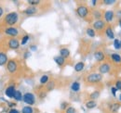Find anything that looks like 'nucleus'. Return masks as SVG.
I'll use <instances>...</instances> for the list:
<instances>
[{"mask_svg":"<svg viewBox=\"0 0 121 113\" xmlns=\"http://www.w3.org/2000/svg\"><path fill=\"white\" fill-rule=\"evenodd\" d=\"M119 108H120V105L117 104V103H116V104H114V105L111 106V110H112L113 112H117V111L119 109Z\"/></svg>","mask_w":121,"mask_h":113,"instance_id":"31","label":"nucleus"},{"mask_svg":"<svg viewBox=\"0 0 121 113\" xmlns=\"http://www.w3.org/2000/svg\"><path fill=\"white\" fill-rule=\"evenodd\" d=\"M116 89L117 90H121V81H117L116 83Z\"/></svg>","mask_w":121,"mask_h":113,"instance_id":"38","label":"nucleus"},{"mask_svg":"<svg viewBox=\"0 0 121 113\" xmlns=\"http://www.w3.org/2000/svg\"><path fill=\"white\" fill-rule=\"evenodd\" d=\"M9 113H21V112L18 109H10L9 110Z\"/></svg>","mask_w":121,"mask_h":113,"instance_id":"41","label":"nucleus"},{"mask_svg":"<svg viewBox=\"0 0 121 113\" xmlns=\"http://www.w3.org/2000/svg\"><path fill=\"white\" fill-rule=\"evenodd\" d=\"M76 13L80 18H86L89 15V8L85 6H79L76 8Z\"/></svg>","mask_w":121,"mask_h":113,"instance_id":"6","label":"nucleus"},{"mask_svg":"<svg viewBox=\"0 0 121 113\" xmlns=\"http://www.w3.org/2000/svg\"><path fill=\"white\" fill-rule=\"evenodd\" d=\"M118 23H119V26H120V28H121V20H118Z\"/></svg>","mask_w":121,"mask_h":113,"instance_id":"46","label":"nucleus"},{"mask_svg":"<svg viewBox=\"0 0 121 113\" xmlns=\"http://www.w3.org/2000/svg\"><path fill=\"white\" fill-rule=\"evenodd\" d=\"M17 69H18V64H17L16 60H14V59H9L8 61V63H7V70H8V71L9 73L13 74V73L16 72Z\"/></svg>","mask_w":121,"mask_h":113,"instance_id":"4","label":"nucleus"},{"mask_svg":"<svg viewBox=\"0 0 121 113\" xmlns=\"http://www.w3.org/2000/svg\"><path fill=\"white\" fill-rule=\"evenodd\" d=\"M27 3L30 5L31 7H36L37 5L40 4V1L39 0H28Z\"/></svg>","mask_w":121,"mask_h":113,"instance_id":"29","label":"nucleus"},{"mask_svg":"<svg viewBox=\"0 0 121 113\" xmlns=\"http://www.w3.org/2000/svg\"><path fill=\"white\" fill-rule=\"evenodd\" d=\"M22 101L25 104H27V106H33L35 104V97L33 93H25L22 97Z\"/></svg>","mask_w":121,"mask_h":113,"instance_id":"2","label":"nucleus"},{"mask_svg":"<svg viewBox=\"0 0 121 113\" xmlns=\"http://www.w3.org/2000/svg\"><path fill=\"white\" fill-rule=\"evenodd\" d=\"M5 34L8 35V36H10L12 38H15L16 36L19 35V30L15 27H8V28L5 29Z\"/></svg>","mask_w":121,"mask_h":113,"instance_id":"5","label":"nucleus"},{"mask_svg":"<svg viewBox=\"0 0 121 113\" xmlns=\"http://www.w3.org/2000/svg\"><path fill=\"white\" fill-rule=\"evenodd\" d=\"M103 80V75L101 73H91L87 77V82L90 84H97Z\"/></svg>","mask_w":121,"mask_h":113,"instance_id":"3","label":"nucleus"},{"mask_svg":"<svg viewBox=\"0 0 121 113\" xmlns=\"http://www.w3.org/2000/svg\"><path fill=\"white\" fill-rule=\"evenodd\" d=\"M71 89L72 91L74 92H78L80 90V84L78 82H74L72 85H71Z\"/></svg>","mask_w":121,"mask_h":113,"instance_id":"22","label":"nucleus"},{"mask_svg":"<svg viewBox=\"0 0 121 113\" xmlns=\"http://www.w3.org/2000/svg\"><path fill=\"white\" fill-rule=\"evenodd\" d=\"M94 58L97 60V61H103V60H104V58H105V55H104V53L103 52V51H96L95 53H94Z\"/></svg>","mask_w":121,"mask_h":113,"instance_id":"13","label":"nucleus"},{"mask_svg":"<svg viewBox=\"0 0 121 113\" xmlns=\"http://www.w3.org/2000/svg\"><path fill=\"white\" fill-rule=\"evenodd\" d=\"M22 113H34V109L31 106H25L22 108Z\"/></svg>","mask_w":121,"mask_h":113,"instance_id":"24","label":"nucleus"},{"mask_svg":"<svg viewBox=\"0 0 121 113\" xmlns=\"http://www.w3.org/2000/svg\"><path fill=\"white\" fill-rule=\"evenodd\" d=\"M111 91H112V95L114 96V97H117V89H116V87H112L111 88Z\"/></svg>","mask_w":121,"mask_h":113,"instance_id":"40","label":"nucleus"},{"mask_svg":"<svg viewBox=\"0 0 121 113\" xmlns=\"http://www.w3.org/2000/svg\"><path fill=\"white\" fill-rule=\"evenodd\" d=\"M120 44H121V39H120Z\"/></svg>","mask_w":121,"mask_h":113,"instance_id":"48","label":"nucleus"},{"mask_svg":"<svg viewBox=\"0 0 121 113\" xmlns=\"http://www.w3.org/2000/svg\"><path fill=\"white\" fill-rule=\"evenodd\" d=\"M96 106H97V103H96L95 100H89V101L86 103V108L89 109H94Z\"/></svg>","mask_w":121,"mask_h":113,"instance_id":"21","label":"nucleus"},{"mask_svg":"<svg viewBox=\"0 0 121 113\" xmlns=\"http://www.w3.org/2000/svg\"><path fill=\"white\" fill-rule=\"evenodd\" d=\"M111 58L113 59V61L117 62V63H120L121 62V56L117 53H113L111 54Z\"/></svg>","mask_w":121,"mask_h":113,"instance_id":"20","label":"nucleus"},{"mask_svg":"<svg viewBox=\"0 0 121 113\" xmlns=\"http://www.w3.org/2000/svg\"><path fill=\"white\" fill-rule=\"evenodd\" d=\"M31 56V52L29 51H25L24 52V54H23V58L24 59H27V58H29Z\"/></svg>","mask_w":121,"mask_h":113,"instance_id":"36","label":"nucleus"},{"mask_svg":"<svg viewBox=\"0 0 121 113\" xmlns=\"http://www.w3.org/2000/svg\"><path fill=\"white\" fill-rule=\"evenodd\" d=\"M3 13H4V9H3L2 7H0V18L3 16Z\"/></svg>","mask_w":121,"mask_h":113,"instance_id":"45","label":"nucleus"},{"mask_svg":"<svg viewBox=\"0 0 121 113\" xmlns=\"http://www.w3.org/2000/svg\"><path fill=\"white\" fill-rule=\"evenodd\" d=\"M15 92H16L15 86H14V85H9V86H8L7 89L5 90V95H6V97H9V98H13Z\"/></svg>","mask_w":121,"mask_h":113,"instance_id":"7","label":"nucleus"},{"mask_svg":"<svg viewBox=\"0 0 121 113\" xmlns=\"http://www.w3.org/2000/svg\"><path fill=\"white\" fill-rule=\"evenodd\" d=\"M18 20H19V15L15 11L8 13V14L6 15V17H5V22L9 27H12L13 25H15L16 23L18 22Z\"/></svg>","mask_w":121,"mask_h":113,"instance_id":"1","label":"nucleus"},{"mask_svg":"<svg viewBox=\"0 0 121 113\" xmlns=\"http://www.w3.org/2000/svg\"><path fill=\"white\" fill-rule=\"evenodd\" d=\"M53 59H54V61L56 62V64H57L58 66H62V65H64V63H65V58H63L62 56H54Z\"/></svg>","mask_w":121,"mask_h":113,"instance_id":"16","label":"nucleus"},{"mask_svg":"<svg viewBox=\"0 0 121 113\" xmlns=\"http://www.w3.org/2000/svg\"><path fill=\"white\" fill-rule=\"evenodd\" d=\"M105 28V22L102 20H96L93 22V30L95 31H102Z\"/></svg>","mask_w":121,"mask_h":113,"instance_id":"8","label":"nucleus"},{"mask_svg":"<svg viewBox=\"0 0 121 113\" xmlns=\"http://www.w3.org/2000/svg\"><path fill=\"white\" fill-rule=\"evenodd\" d=\"M117 1L116 0H104V4L106 6H111L113 4H115Z\"/></svg>","mask_w":121,"mask_h":113,"instance_id":"33","label":"nucleus"},{"mask_svg":"<svg viewBox=\"0 0 121 113\" xmlns=\"http://www.w3.org/2000/svg\"><path fill=\"white\" fill-rule=\"evenodd\" d=\"M22 97H23L22 93L20 90H16L13 98L15 99L16 101H22Z\"/></svg>","mask_w":121,"mask_h":113,"instance_id":"19","label":"nucleus"},{"mask_svg":"<svg viewBox=\"0 0 121 113\" xmlns=\"http://www.w3.org/2000/svg\"><path fill=\"white\" fill-rule=\"evenodd\" d=\"M66 113H76V109L74 107H68L66 109Z\"/></svg>","mask_w":121,"mask_h":113,"instance_id":"34","label":"nucleus"},{"mask_svg":"<svg viewBox=\"0 0 121 113\" xmlns=\"http://www.w3.org/2000/svg\"><path fill=\"white\" fill-rule=\"evenodd\" d=\"M105 34H106V36H107L109 39H115V33H114V31L112 30V28H111V27L106 28Z\"/></svg>","mask_w":121,"mask_h":113,"instance_id":"18","label":"nucleus"},{"mask_svg":"<svg viewBox=\"0 0 121 113\" xmlns=\"http://www.w3.org/2000/svg\"><path fill=\"white\" fill-rule=\"evenodd\" d=\"M117 17L119 19V20H121V9H119V10H117Z\"/></svg>","mask_w":121,"mask_h":113,"instance_id":"43","label":"nucleus"},{"mask_svg":"<svg viewBox=\"0 0 121 113\" xmlns=\"http://www.w3.org/2000/svg\"><path fill=\"white\" fill-rule=\"evenodd\" d=\"M29 39H30V36L29 34H25L22 38V41H21V44L22 45H25L27 43L29 42Z\"/></svg>","mask_w":121,"mask_h":113,"instance_id":"25","label":"nucleus"},{"mask_svg":"<svg viewBox=\"0 0 121 113\" xmlns=\"http://www.w3.org/2000/svg\"><path fill=\"white\" fill-rule=\"evenodd\" d=\"M110 69H111V67H110L109 63H103L99 67V71H100L101 74H106L110 71Z\"/></svg>","mask_w":121,"mask_h":113,"instance_id":"10","label":"nucleus"},{"mask_svg":"<svg viewBox=\"0 0 121 113\" xmlns=\"http://www.w3.org/2000/svg\"><path fill=\"white\" fill-rule=\"evenodd\" d=\"M97 3H98V1H96V0H92V1H91V6L95 7V6L97 5Z\"/></svg>","mask_w":121,"mask_h":113,"instance_id":"44","label":"nucleus"},{"mask_svg":"<svg viewBox=\"0 0 121 113\" xmlns=\"http://www.w3.org/2000/svg\"><path fill=\"white\" fill-rule=\"evenodd\" d=\"M93 16L95 17V19H96L97 20H99L101 19V17H102V14H101V12H100V11L95 10V11H93Z\"/></svg>","mask_w":121,"mask_h":113,"instance_id":"32","label":"nucleus"},{"mask_svg":"<svg viewBox=\"0 0 121 113\" xmlns=\"http://www.w3.org/2000/svg\"><path fill=\"white\" fill-rule=\"evenodd\" d=\"M84 68H85V63L82 62V61H79L75 65L74 69H75V71H76V72H80V71H82L84 70Z\"/></svg>","mask_w":121,"mask_h":113,"instance_id":"17","label":"nucleus"},{"mask_svg":"<svg viewBox=\"0 0 121 113\" xmlns=\"http://www.w3.org/2000/svg\"><path fill=\"white\" fill-rule=\"evenodd\" d=\"M6 103L8 104V106H9L10 109H13V108L16 106L15 103H12V102H9V101H6Z\"/></svg>","mask_w":121,"mask_h":113,"instance_id":"37","label":"nucleus"},{"mask_svg":"<svg viewBox=\"0 0 121 113\" xmlns=\"http://www.w3.org/2000/svg\"><path fill=\"white\" fill-rule=\"evenodd\" d=\"M9 61V57L8 55L4 52H0V66H4V65H7Z\"/></svg>","mask_w":121,"mask_h":113,"instance_id":"14","label":"nucleus"},{"mask_svg":"<svg viewBox=\"0 0 121 113\" xmlns=\"http://www.w3.org/2000/svg\"><path fill=\"white\" fill-rule=\"evenodd\" d=\"M60 56H62L63 58H67L70 56V50L66 47H62L60 49Z\"/></svg>","mask_w":121,"mask_h":113,"instance_id":"15","label":"nucleus"},{"mask_svg":"<svg viewBox=\"0 0 121 113\" xmlns=\"http://www.w3.org/2000/svg\"><path fill=\"white\" fill-rule=\"evenodd\" d=\"M99 97H100V92L99 91H94V92H92L90 95V97L91 98V100H95V99L98 98Z\"/></svg>","mask_w":121,"mask_h":113,"instance_id":"27","label":"nucleus"},{"mask_svg":"<svg viewBox=\"0 0 121 113\" xmlns=\"http://www.w3.org/2000/svg\"><path fill=\"white\" fill-rule=\"evenodd\" d=\"M46 96H47L46 92H40L39 93V97L40 98H44V97H46Z\"/></svg>","mask_w":121,"mask_h":113,"instance_id":"42","label":"nucleus"},{"mask_svg":"<svg viewBox=\"0 0 121 113\" xmlns=\"http://www.w3.org/2000/svg\"><path fill=\"white\" fill-rule=\"evenodd\" d=\"M54 87H55V83H54V82H48V83L47 84V90H48V91L53 90Z\"/></svg>","mask_w":121,"mask_h":113,"instance_id":"30","label":"nucleus"},{"mask_svg":"<svg viewBox=\"0 0 121 113\" xmlns=\"http://www.w3.org/2000/svg\"><path fill=\"white\" fill-rule=\"evenodd\" d=\"M119 100L121 101V94H120V96H119Z\"/></svg>","mask_w":121,"mask_h":113,"instance_id":"47","label":"nucleus"},{"mask_svg":"<svg viewBox=\"0 0 121 113\" xmlns=\"http://www.w3.org/2000/svg\"><path fill=\"white\" fill-rule=\"evenodd\" d=\"M40 84L41 85H47L48 82H49V77L48 75H42L40 77Z\"/></svg>","mask_w":121,"mask_h":113,"instance_id":"23","label":"nucleus"},{"mask_svg":"<svg viewBox=\"0 0 121 113\" xmlns=\"http://www.w3.org/2000/svg\"><path fill=\"white\" fill-rule=\"evenodd\" d=\"M8 45L10 49H18L21 45V43L19 42V40L16 39V38H11V39L9 40Z\"/></svg>","mask_w":121,"mask_h":113,"instance_id":"9","label":"nucleus"},{"mask_svg":"<svg viewBox=\"0 0 121 113\" xmlns=\"http://www.w3.org/2000/svg\"><path fill=\"white\" fill-rule=\"evenodd\" d=\"M30 50L33 52H35L37 50V46L35 44H32V45H30Z\"/></svg>","mask_w":121,"mask_h":113,"instance_id":"39","label":"nucleus"},{"mask_svg":"<svg viewBox=\"0 0 121 113\" xmlns=\"http://www.w3.org/2000/svg\"><path fill=\"white\" fill-rule=\"evenodd\" d=\"M37 12V8L35 7H28L27 8H25L24 10H22V13L25 15H28V16H32V15H35Z\"/></svg>","mask_w":121,"mask_h":113,"instance_id":"11","label":"nucleus"},{"mask_svg":"<svg viewBox=\"0 0 121 113\" xmlns=\"http://www.w3.org/2000/svg\"><path fill=\"white\" fill-rule=\"evenodd\" d=\"M115 17V13L113 10H107L104 12V20L106 22H111L113 21V19Z\"/></svg>","mask_w":121,"mask_h":113,"instance_id":"12","label":"nucleus"},{"mask_svg":"<svg viewBox=\"0 0 121 113\" xmlns=\"http://www.w3.org/2000/svg\"><path fill=\"white\" fill-rule=\"evenodd\" d=\"M114 47L115 49L118 50L121 48V44H120V40L119 39H115L114 40Z\"/></svg>","mask_w":121,"mask_h":113,"instance_id":"28","label":"nucleus"},{"mask_svg":"<svg viewBox=\"0 0 121 113\" xmlns=\"http://www.w3.org/2000/svg\"><path fill=\"white\" fill-rule=\"evenodd\" d=\"M68 108V104L66 103V102H62L61 104H60V109L61 110H64V109H66Z\"/></svg>","mask_w":121,"mask_h":113,"instance_id":"35","label":"nucleus"},{"mask_svg":"<svg viewBox=\"0 0 121 113\" xmlns=\"http://www.w3.org/2000/svg\"><path fill=\"white\" fill-rule=\"evenodd\" d=\"M86 32H87V34L90 36V37H95V35H96V32H95V31L93 30V28H88L87 29V31H86Z\"/></svg>","mask_w":121,"mask_h":113,"instance_id":"26","label":"nucleus"}]
</instances>
